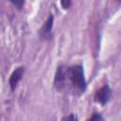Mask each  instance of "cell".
Returning <instances> with one entry per match:
<instances>
[{
	"label": "cell",
	"mask_w": 121,
	"mask_h": 121,
	"mask_svg": "<svg viewBox=\"0 0 121 121\" xmlns=\"http://www.w3.org/2000/svg\"><path fill=\"white\" fill-rule=\"evenodd\" d=\"M111 96H112V90L108 84H105L95 92V101L101 105H105L106 103H108Z\"/></svg>",
	"instance_id": "2"
},
{
	"label": "cell",
	"mask_w": 121,
	"mask_h": 121,
	"mask_svg": "<svg viewBox=\"0 0 121 121\" xmlns=\"http://www.w3.org/2000/svg\"><path fill=\"white\" fill-rule=\"evenodd\" d=\"M53 22H54V16L52 14H49L47 20L43 23L40 29V36L43 39H48L51 37V30L53 26Z\"/></svg>",
	"instance_id": "4"
},
{
	"label": "cell",
	"mask_w": 121,
	"mask_h": 121,
	"mask_svg": "<svg viewBox=\"0 0 121 121\" xmlns=\"http://www.w3.org/2000/svg\"><path fill=\"white\" fill-rule=\"evenodd\" d=\"M54 86L60 92L69 91L74 95H81L84 93L87 88V82L82 65L59 66L55 74Z\"/></svg>",
	"instance_id": "1"
},
{
	"label": "cell",
	"mask_w": 121,
	"mask_h": 121,
	"mask_svg": "<svg viewBox=\"0 0 121 121\" xmlns=\"http://www.w3.org/2000/svg\"><path fill=\"white\" fill-rule=\"evenodd\" d=\"M88 120H103V117L99 113H93V115Z\"/></svg>",
	"instance_id": "7"
},
{
	"label": "cell",
	"mask_w": 121,
	"mask_h": 121,
	"mask_svg": "<svg viewBox=\"0 0 121 121\" xmlns=\"http://www.w3.org/2000/svg\"><path fill=\"white\" fill-rule=\"evenodd\" d=\"M24 72H25V67L24 66H19V67L15 68L14 71L11 73V75L9 77V83L11 91H14L16 89L19 81L23 78Z\"/></svg>",
	"instance_id": "3"
},
{
	"label": "cell",
	"mask_w": 121,
	"mask_h": 121,
	"mask_svg": "<svg viewBox=\"0 0 121 121\" xmlns=\"http://www.w3.org/2000/svg\"><path fill=\"white\" fill-rule=\"evenodd\" d=\"M71 0H60V5L62 7L63 9H68L71 7Z\"/></svg>",
	"instance_id": "6"
},
{
	"label": "cell",
	"mask_w": 121,
	"mask_h": 121,
	"mask_svg": "<svg viewBox=\"0 0 121 121\" xmlns=\"http://www.w3.org/2000/svg\"><path fill=\"white\" fill-rule=\"evenodd\" d=\"M62 120H72V121H76V120H78V118H77L74 114H71V115H69V116H64V117H62Z\"/></svg>",
	"instance_id": "8"
},
{
	"label": "cell",
	"mask_w": 121,
	"mask_h": 121,
	"mask_svg": "<svg viewBox=\"0 0 121 121\" xmlns=\"http://www.w3.org/2000/svg\"><path fill=\"white\" fill-rule=\"evenodd\" d=\"M9 2L18 9H22L25 6L26 0H9Z\"/></svg>",
	"instance_id": "5"
}]
</instances>
